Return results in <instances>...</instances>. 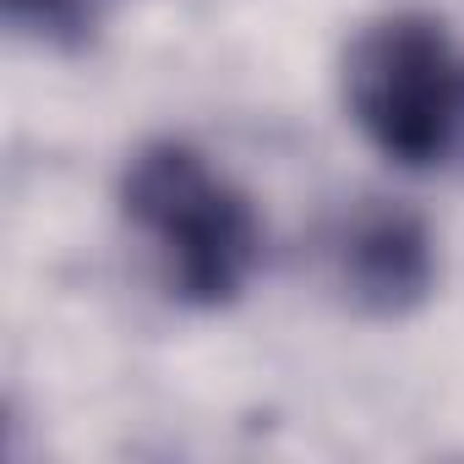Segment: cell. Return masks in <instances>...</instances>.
I'll return each mask as SVG.
<instances>
[{
    "label": "cell",
    "mask_w": 464,
    "mask_h": 464,
    "mask_svg": "<svg viewBox=\"0 0 464 464\" xmlns=\"http://www.w3.org/2000/svg\"><path fill=\"white\" fill-rule=\"evenodd\" d=\"M355 131L410 175H464V50L426 12L366 23L339 66Z\"/></svg>",
    "instance_id": "2"
},
{
    "label": "cell",
    "mask_w": 464,
    "mask_h": 464,
    "mask_svg": "<svg viewBox=\"0 0 464 464\" xmlns=\"http://www.w3.org/2000/svg\"><path fill=\"white\" fill-rule=\"evenodd\" d=\"M115 12H121V0H6L12 34L39 44V50H50V55L93 50Z\"/></svg>",
    "instance_id": "4"
},
{
    "label": "cell",
    "mask_w": 464,
    "mask_h": 464,
    "mask_svg": "<svg viewBox=\"0 0 464 464\" xmlns=\"http://www.w3.org/2000/svg\"><path fill=\"white\" fill-rule=\"evenodd\" d=\"M121 213L148 241L169 295L191 312L236 306L263 263V218L252 197L191 142H142L121 175Z\"/></svg>",
    "instance_id": "1"
},
{
    "label": "cell",
    "mask_w": 464,
    "mask_h": 464,
    "mask_svg": "<svg viewBox=\"0 0 464 464\" xmlns=\"http://www.w3.org/2000/svg\"><path fill=\"white\" fill-rule=\"evenodd\" d=\"M328 279L361 317H415L437 290V241L420 213L372 197L334 224Z\"/></svg>",
    "instance_id": "3"
}]
</instances>
